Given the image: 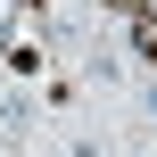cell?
I'll list each match as a JSON object with an SVG mask.
<instances>
[{
  "label": "cell",
  "mask_w": 157,
  "mask_h": 157,
  "mask_svg": "<svg viewBox=\"0 0 157 157\" xmlns=\"http://www.w3.org/2000/svg\"><path fill=\"white\" fill-rule=\"evenodd\" d=\"M141 124H149V132H157V83H149V91H141Z\"/></svg>",
  "instance_id": "obj_2"
},
{
  "label": "cell",
  "mask_w": 157,
  "mask_h": 157,
  "mask_svg": "<svg viewBox=\"0 0 157 157\" xmlns=\"http://www.w3.org/2000/svg\"><path fill=\"white\" fill-rule=\"evenodd\" d=\"M83 75H91V83H124V50H116V41H99V50L83 58Z\"/></svg>",
  "instance_id": "obj_1"
}]
</instances>
